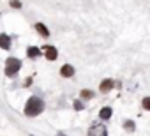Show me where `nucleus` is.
Instances as JSON below:
<instances>
[{
  "mask_svg": "<svg viewBox=\"0 0 150 136\" xmlns=\"http://www.w3.org/2000/svg\"><path fill=\"white\" fill-rule=\"evenodd\" d=\"M42 110H44V101L37 96H32L25 104V115L27 117H37L42 113Z\"/></svg>",
  "mask_w": 150,
  "mask_h": 136,
  "instance_id": "f257e3e1",
  "label": "nucleus"
},
{
  "mask_svg": "<svg viewBox=\"0 0 150 136\" xmlns=\"http://www.w3.org/2000/svg\"><path fill=\"white\" fill-rule=\"evenodd\" d=\"M20 69H21V60L16 58V57H9L7 62H6V74H7L9 78H13V76L18 74Z\"/></svg>",
  "mask_w": 150,
  "mask_h": 136,
  "instance_id": "f03ea898",
  "label": "nucleus"
},
{
  "mask_svg": "<svg viewBox=\"0 0 150 136\" xmlns=\"http://www.w3.org/2000/svg\"><path fill=\"white\" fill-rule=\"evenodd\" d=\"M88 136H108L106 125H104V124H94V125L88 129Z\"/></svg>",
  "mask_w": 150,
  "mask_h": 136,
  "instance_id": "7ed1b4c3",
  "label": "nucleus"
},
{
  "mask_svg": "<svg viewBox=\"0 0 150 136\" xmlns=\"http://www.w3.org/2000/svg\"><path fill=\"white\" fill-rule=\"evenodd\" d=\"M42 50H44V55H46V58H48V60H57L58 51H57V48H55V46H44Z\"/></svg>",
  "mask_w": 150,
  "mask_h": 136,
  "instance_id": "20e7f679",
  "label": "nucleus"
},
{
  "mask_svg": "<svg viewBox=\"0 0 150 136\" xmlns=\"http://www.w3.org/2000/svg\"><path fill=\"white\" fill-rule=\"evenodd\" d=\"M60 74H62L64 78H72V76H74V67H72L71 64H65V65H62Z\"/></svg>",
  "mask_w": 150,
  "mask_h": 136,
  "instance_id": "39448f33",
  "label": "nucleus"
},
{
  "mask_svg": "<svg viewBox=\"0 0 150 136\" xmlns=\"http://www.w3.org/2000/svg\"><path fill=\"white\" fill-rule=\"evenodd\" d=\"M0 48L2 50H9L11 48V37L7 34H0Z\"/></svg>",
  "mask_w": 150,
  "mask_h": 136,
  "instance_id": "423d86ee",
  "label": "nucleus"
},
{
  "mask_svg": "<svg viewBox=\"0 0 150 136\" xmlns=\"http://www.w3.org/2000/svg\"><path fill=\"white\" fill-rule=\"evenodd\" d=\"M111 115H113V110H111L110 106H104V108L99 111V118H101V120H108V118H111Z\"/></svg>",
  "mask_w": 150,
  "mask_h": 136,
  "instance_id": "0eeeda50",
  "label": "nucleus"
},
{
  "mask_svg": "<svg viewBox=\"0 0 150 136\" xmlns=\"http://www.w3.org/2000/svg\"><path fill=\"white\" fill-rule=\"evenodd\" d=\"M35 30L41 34V37H50V30H48L42 23H35Z\"/></svg>",
  "mask_w": 150,
  "mask_h": 136,
  "instance_id": "6e6552de",
  "label": "nucleus"
},
{
  "mask_svg": "<svg viewBox=\"0 0 150 136\" xmlns=\"http://www.w3.org/2000/svg\"><path fill=\"white\" fill-rule=\"evenodd\" d=\"M27 55H28L30 58H37V57L41 55V50L35 48V46H28V48H27Z\"/></svg>",
  "mask_w": 150,
  "mask_h": 136,
  "instance_id": "1a4fd4ad",
  "label": "nucleus"
},
{
  "mask_svg": "<svg viewBox=\"0 0 150 136\" xmlns=\"http://www.w3.org/2000/svg\"><path fill=\"white\" fill-rule=\"evenodd\" d=\"M99 89H101V92H110V90L113 89V80H110V78H108V80H104V81L101 83V87H99Z\"/></svg>",
  "mask_w": 150,
  "mask_h": 136,
  "instance_id": "9d476101",
  "label": "nucleus"
},
{
  "mask_svg": "<svg viewBox=\"0 0 150 136\" xmlns=\"http://www.w3.org/2000/svg\"><path fill=\"white\" fill-rule=\"evenodd\" d=\"M124 129H125V131H129V132H134L136 125H134V122H132V120H125V122H124Z\"/></svg>",
  "mask_w": 150,
  "mask_h": 136,
  "instance_id": "9b49d317",
  "label": "nucleus"
},
{
  "mask_svg": "<svg viewBox=\"0 0 150 136\" xmlns=\"http://www.w3.org/2000/svg\"><path fill=\"white\" fill-rule=\"evenodd\" d=\"M81 97L83 99H92L94 97V92L92 90H81Z\"/></svg>",
  "mask_w": 150,
  "mask_h": 136,
  "instance_id": "f8f14e48",
  "label": "nucleus"
},
{
  "mask_svg": "<svg viewBox=\"0 0 150 136\" xmlns=\"http://www.w3.org/2000/svg\"><path fill=\"white\" fill-rule=\"evenodd\" d=\"M141 106H143L145 110H148V111H150V97H145V99L141 101Z\"/></svg>",
  "mask_w": 150,
  "mask_h": 136,
  "instance_id": "ddd939ff",
  "label": "nucleus"
},
{
  "mask_svg": "<svg viewBox=\"0 0 150 136\" xmlns=\"http://www.w3.org/2000/svg\"><path fill=\"white\" fill-rule=\"evenodd\" d=\"M85 106H83V103L81 101H74V110H78V111H81Z\"/></svg>",
  "mask_w": 150,
  "mask_h": 136,
  "instance_id": "4468645a",
  "label": "nucleus"
},
{
  "mask_svg": "<svg viewBox=\"0 0 150 136\" xmlns=\"http://www.w3.org/2000/svg\"><path fill=\"white\" fill-rule=\"evenodd\" d=\"M11 6H13L14 9H20V7H21V2H20V0H11Z\"/></svg>",
  "mask_w": 150,
  "mask_h": 136,
  "instance_id": "2eb2a0df",
  "label": "nucleus"
}]
</instances>
